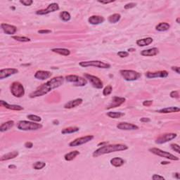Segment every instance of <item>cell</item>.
<instances>
[{"mask_svg": "<svg viewBox=\"0 0 180 180\" xmlns=\"http://www.w3.org/2000/svg\"><path fill=\"white\" fill-rule=\"evenodd\" d=\"M64 82V78L62 76H58L53 77L46 83L43 84L42 85L40 86L36 90L32 92L30 95V98H36V97H42L49 92H50L54 89L58 88L63 85Z\"/></svg>", "mask_w": 180, "mask_h": 180, "instance_id": "obj_1", "label": "cell"}, {"mask_svg": "<svg viewBox=\"0 0 180 180\" xmlns=\"http://www.w3.org/2000/svg\"><path fill=\"white\" fill-rule=\"evenodd\" d=\"M128 149V146L125 144H111V145H104L101 147L99 148L95 152L93 153L94 157L97 158L99 156H102L111 153L116 152V151H125Z\"/></svg>", "mask_w": 180, "mask_h": 180, "instance_id": "obj_2", "label": "cell"}, {"mask_svg": "<svg viewBox=\"0 0 180 180\" xmlns=\"http://www.w3.org/2000/svg\"><path fill=\"white\" fill-rule=\"evenodd\" d=\"M17 127L18 129H20V130L33 131L41 129L42 127V125L41 124L35 123L34 122L21 120L17 124Z\"/></svg>", "mask_w": 180, "mask_h": 180, "instance_id": "obj_3", "label": "cell"}, {"mask_svg": "<svg viewBox=\"0 0 180 180\" xmlns=\"http://www.w3.org/2000/svg\"><path fill=\"white\" fill-rule=\"evenodd\" d=\"M120 73L126 81H135L142 76L141 73L132 70H121Z\"/></svg>", "mask_w": 180, "mask_h": 180, "instance_id": "obj_4", "label": "cell"}, {"mask_svg": "<svg viewBox=\"0 0 180 180\" xmlns=\"http://www.w3.org/2000/svg\"><path fill=\"white\" fill-rule=\"evenodd\" d=\"M80 66L83 68L87 67H97L99 68L107 69L111 68V65L108 63H104L100 60H90V61H82L80 63Z\"/></svg>", "mask_w": 180, "mask_h": 180, "instance_id": "obj_5", "label": "cell"}, {"mask_svg": "<svg viewBox=\"0 0 180 180\" xmlns=\"http://www.w3.org/2000/svg\"><path fill=\"white\" fill-rule=\"evenodd\" d=\"M11 92L13 96L17 98H21V97H23L25 95V89L23 87V85L20 83L19 82H13L11 84Z\"/></svg>", "mask_w": 180, "mask_h": 180, "instance_id": "obj_6", "label": "cell"}, {"mask_svg": "<svg viewBox=\"0 0 180 180\" xmlns=\"http://www.w3.org/2000/svg\"><path fill=\"white\" fill-rule=\"evenodd\" d=\"M67 82H71L75 87H84L87 84V80L83 77L75 75H67L65 77Z\"/></svg>", "mask_w": 180, "mask_h": 180, "instance_id": "obj_7", "label": "cell"}, {"mask_svg": "<svg viewBox=\"0 0 180 180\" xmlns=\"http://www.w3.org/2000/svg\"><path fill=\"white\" fill-rule=\"evenodd\" d=\"M149 151H150L151 153H152V154H154V155H156V156H160V157L165 158L171 160V161H179V158L170 154V153L162 151L161 150V149H157V148H152V149H149Z\"/></svg>", "mask_w": 180, "mask_h": 180, "instance_id": "obj_8", "label": "cell"}, {"mask_svg": "<svg viewBox=\"0 0 180 180\" xmlns=\"http://www.w3.org/2000/svg\"><path fill=\"white\" fill-rule=\"evenodd\" d=\"M84 76L86 79L90 81L91 83V85H92V87H94L95 88L97 89H102L104 87L103 85V82L98 77H96L95 75H90V74H87L85 73L84 74Z\"/></svg>", "mask_w": 180, "mask_h": 180, "instance_id": "obj_9", "label": "cell"}, {"mask_svg": "<svg viewBox=\"0 0 180 180\" xmlns=\"http://www.w3.org/2000/svg\"><path fill=\"white\" fill-rule=\"evenodd\" d=\"M94 139V136L92 135H87L85 137H82L80 138L75 139V140L72 141L69 144V146L70 147H74V146H79L82 144H85L86 143L90 142Z\"/></svg>", "mask_w": 180, "mask_h": 180, "instance_id": "obj_10", "label": "cell"}, {"mask_svg": "<svg viewBox=\"0 0 180 180\" xmlns=\"http://www.w3.org/2000/svg\"><path fill=\"white\" fill-rule=\"evenodd\" d=\"M177 134L174 133H167V134H164L161 135L156 139V144H163L165 143L170 142V141L172 140L174 138L177 137Z\"/></svg>", "mask_w": 180, "mask_h": 180, "instance_id": "obj_11", "label": "cell"}, {"mask_svg": "<svg viewBox=\"0 0 180 180\" xmlns=\"http://www.w3.org/2000/svg\"><path fill=\"white\" fill-rule=\"evenodd\" d=\"M59 10V6L57 3H52V4H49L47 6L46 9H42L39 10V11H36V14L38 15H46L48 13L54 12V11Z\"/></svg>", "mask_w": 180, "mask_h": 180, "instance_id": "obj_12", "label": "cell"}, {"mask_svg": "<svg viewBox=\"0 0 180 180\" xmlns=\"http://www.w3.org/2000/svg\"><path fill=\"white\" fill-rule=\"evenodd\" d=\"M125 101H126L125 98H123V97H113L111 104L106 107V109H111L113 108L120 106H121L122 104H124V102H125Z\"/></svg>", "mask_w": 180, "mask_h": 180, "instance_id": "obj_13", "label": "cell"}, {"mask_svg": "<svg viewBox=\"0 0 180 180\" xmlns=\"http://www.w3.org/2000/svg\"><path fill=\"white\" fill-rule=\"evenodd\" d=\"M18 70L16 68H5L0 70V80L6 78V77L18 73Z\"/></svg>", "mask_w": 180, "mask_h": 180, "instance_id": "obj_14", "label": "cell"}, {"mask_svg": "<svg viewBox=\"0 0 180 180\" xmlns=\"http://www.w3.org/2000/svg\"><path fill=\"white\" fill-rule=\"evenodd\" d=\"M169 75L167 71L166 70H161V71L157 72H147L146 73V76L148 78H156V77H162L165 78L167 77Z\"/></svg>", "mask_w": 180, "mask_h": 180, "instance_id": "obj_15", "label": "cell"}, {"mask_svg": "<svg viewBox=\"0 0 180 180\" xmlns=\"http://www.w3.org/2000/svg\"><path fill=\"white\" fill-rule=\"evenodd\" d=\"M117 128L121 130H137L139 129V127L136 124L128 123V122H120L117 124Z\"/></svg>", "mask_w": 180, "mask_h": 180, "instance_id": "obj_16", "label": "cell"}, {"mask_svg": "<svg viewBox=\"0 0 180 180\" xmlns=\"http://www.w3.org/2000/svg\"><path fill=\"white\" fill-rule=\"evenodd\" d=\"M1 29L6 35H13L17 31V28L16 26L7 24V23H1Z\"/></svg>", "mask_w": 180, "mask_h": 180, "instance_id": "obj_17", "label": "cell"}, {"mask_svg": "<svg viewBox=\"0 0 180 180\" xmlns=\"http://www.w3.org/2000/svg\"><path fill=\"white\" fill-rule=\"evenodd\" d=\"M52 75V73L49 71H46V70H38L35 74V77L38 80H44L47 79L49 78Z\"/></svg>", "mask_w": 180, "mask_h": 180, "instance_id": "obj_18", "label": "cell"}, {"mask_svg": "<svg viewBox=\"0 0 180 180\" xmlns=\"http://www.w3.org/2000/svg\"><path fill=\"white\" fill-rule=\"evenodd\" d=\"M159 53V49L156 47H154L149 49L143 50L141 51V55L144 56H154Z\"/></svg>", "mask_w": 180, "mask_h": 180, "instance_id": "obj_19", "label": "cell"}, {"mask_svg": "<svg viewBox=\"0 0 180 180\" xmlns=\"http://www.w3.org/2000/svg\"><path fill=\"white\" fill-rule=\"evenodd\" d=\"M82 99H76L75 100L73 101H68V103H66L64 105V108L66 109H70L73 108L77 107L78 106H80V104H82Z\"/></svg>", "mask_w": 180, "mask_h": 180, "instance_id": "obj_20", "label": "cell"}, {"mask_svg": "<svg viewBox=\"0 0 180 180\" xmlns=\"http://www.w3.org/2000/svg\"><path fill=\"white\" fill-rule=\"evenodd\" d=\"M105 19L103 16H92L88 18V21L92 25H99L104 23Z\"/></svg>", "mask_w": 180, "mask_h": 180, "instance_id": "obj_21", "label": "cell"}, {"mask_svg": "<svg viewBox=\"0 0 180 180\" xmlns=\"http://www.w3.org/2000/svg\"><path fill=\"white\" fill-rule=\"evenodd\" d=\"M0 105L4 106L6 108L9 109V110H12V111H19L23 110V108L21 106L18 105H11V104H9L8 103H6V101H0Z\"/></svg>", "mask_w": 180, "mask_h": 180, "instance_id": "obj_22", "label": "cell"}, {"mask_svg": "<svg viewBox=\"0 0 180 180\" xmlns=\"http://www.w3.org/2000/svg\"><path fill=\"white\" fill-rule=\"evenodd\" d=\"M14 125V121L13 120H9L7 122H4L1 125L0 127V131L1 132H4L6 131L9 130L10 129H11Z\"/></svg>", "mask_w": 180, "mask_h": 180, "instance_id": "obj_23", "label": "cell"}, {"mask_svg": "<svg viewBox=\"0 0 180 180\" xmlns=\"http://www.w3.org/2000/svg\"><path fill=\"white\" fill-rule=\"evenodd\" d=\"M154 40L151 38H146L144 39H141L137 41V44L139 47H145L151 44L153 42Z\"/></svg>", "mask_w": 180, "mask_h": 180, "instance_id": "obj_24", "label": "cell"}, {"mask_svg": "<svg viewBox=\"0 0 180 180\" xmlns=\"http://www.w3.org/2000/svg\"><path fill=\"white\" fill-rule=\"evenodd\" d=\"M124 163V161L122 158H121L115 157L111 160V164L113 166L116 167H121V166L123 165Z\"/></svg>", "mask_w": 180, "mask_h": 180, "instance_id": "obj_25", "label": "cell"}, {"mask_svg": "<svg viewBox=\"0 0 180 180\" xmlns=\"http://www.w3.org/2000/svg\"><path fill=\"white\" fill-rule=\"evenodd\" d=\"M18 156V151H13V152H10L9 153V154H6L4 155V156L1 158L0 161H9V160L15 158L17 157Z\"/></svg>", "mask_w": 180, "mask_h": 180, "instance_id": "obj_26", "label": "cell"}, {"mask_svg": "<svg viewBox=\"0 0 180 180\" xmlns=\"http://www.w3.org/2000/svg\"><path fill=\"white\" fill-rule=\"evenodd\" d=\"M51 51L54 52V53L62 55V56H69L70 54V50L64 48H55V49H52Z\"/></svg>", "mask_w": 180, "mask_h": 180, "instance_id": "obj_27", "label": "cell"}, {"mask_svg": "<svg viewBox=\"0 0 180 180\" xmlns=\"http://www.w3.org/2000/svg\"><path fill=\"white\" fill-rule=\"evenodd\" d=\"M78 155H80V152L78 151H73L65 154L64 156V158L66 161H71L75 159Z\"/></svg>", "mask_w": 180, "mask_h": 180, "instance_id": "obj_28", "label": "cell"}, {"mask_svg": "<svg viewBox=\"0 0 180 180\" xmlns=\"http://www.w3.org/2000/svg\"><path fill=\"white\" fill-rule=\"evenodd\" d=\"M180 111V108L179 107H168L165 108L161 109L158 111L159 113H176L179 112Z\"/></svg>", "mask_w": 180, "mask_h": 180, "instance_id": "obj_29", "label": "cell"}, {"mask_svg": "<svg viewBox=\"0 0 180 180\" xmlns=\"http://www.w3.org/2000/svg\"><path fill=\"white\" fill-rule=\"evenodd\" d=\"M170 28V26L169 23H159L158 26H156V30L159 32H164V31H167V30H169Z\"/></svg>", "mask_w": 180, "mask_h": 180, "instance_id": "obj_30", "label": "cell"}, {"mask_svg": "<svg viewBox=\"0 0 180 180\" xmlns=\"http://www.w3.org/2000/svg\"><path fill=\"white\" fill-rule=\"evenodd\" d=\"M79 127H69L67 128H64L62 129L61 133L63 134H72V133L77 132L79 131Z\"/></svg>", "mask_w": 180, "mask_h": 180, "instance_id": "obj_31", "label": "cell"}, {"mask_svg": "<svg viewBox=\"0 0 180 180\" xmlns=\"http://www.w3.org/2000/svg\"><path fill=\"white\" fill-rule=\"evenodd\" d=\"M120 18H121L120 14H119V13H114V14L109 16L108 19V21L110 22L111 23H116L120 21Z\"/></svg>", "mask_w": 180, "mask_h": 180, "instance_id": "obj_32", "label": "cell"}, {"mask_svg": "<svg viewBox=\"0 0 180 180\" xmlns=\"http://www.w3.org/2000/svg\"><path fill=\"white\" fill-rule=\"evenodd\" d=\"M60 18L63 21H70V18H71V16H70V14L69 13L68 11H62V12L60 13L59 14Z\"/></svg>", "mask_w": 180, "mask_h": 180, "instance_id": "obj_33", "label": "cell"}, {"mask_svg": "<svg viewBox=\"0 0 180 180\" xmlns=\"http://www.w3.org/2000/svg\"><path fill=\"white\" fill-rule=\"evenodd\" d=\"M106 115L108 117H111V118H120L124 115V113L121 112H108L107 113Z\"/></svg>", "mask_w": 180, "mask_h": 180, "instance_id": "obj_34", "label": "cell"}, {"mask_svg": "<svg viewBox=\"0 0 180 180\" xmlns=\"http://www.w3.org/2000/svg\"><path fill=\"white\" fill-rule=\"evenodd\" d=\"M46 166V163L44 162H42V161H38V162L35 163L33 164V167L35 170H42L43 167Z\"/></svg>", "mask_w": 180, "mask_h": 180, "instance_id": "obj_35", "label": "cell"}, {"mask_svg": "<svg viewBox=\"0 0 180 180\" xmlns=\"http://www.w3.org/2000/svg\"><path fill=\"white\" fill-rule=\"evenodd\" d=\"M12 38L16 41L21 42H28L30 41V39L26 38V37H21V36H13Z\"/></svg>", "mask_w": 180, "mask_h": 180, "instance_id": "obj_36", "label": "cell"}, {"mask_svg": "<svg viewBox=\"0 0 180 180\" xmlns=\"http://www.w3.org/2000/svg\"><path fill=\"white\" fill-rule=\"evenodd\" d=\"M27 117H28L29 120L33 121V122H40V121L42 120V118L40 116L35 115H27Z\"/></svg>", "mask_w": 180, "mask_h": 180, "instance_id": "obj_37", "label": "cell"}, {"mask_svg": "<svg viewBox=\"0 0 180 180\" xmlns=\"http://www.w3.org/2000/svg\"><path fill=\"white\" fill-rule=\"evenodd\" d=\"M112 91H113V88H112L111 86L108 85L107 87H106L104 89L103 95L104 96H108V95H111V92H112Z\"/></svg>", "mask_w": 180, "mask_h": 180, "instance_id": "obj_38", "label": "cell"}, {"mask_svg": "<svg viewBox=\"0 0 180 180\" xmlns=\"http://www.w3.org/2000/svg\"><path fill=\"white\" fill-rule=\"evenodd\" d=\"M171 149H172L173 151H174L175 152L177 153V154H180V151H179V146L177 144H172L171 145Z\"/></svg>", "mask_w": 180, "mask_h": 180, "instance_id": "obj_39", "label": "cell"}, {"mask_svg": "<svg viewBox=\"0 0 180 180\" xmlns=\"http://www.w3.org/2000/svg\"><path fill=\"white\" fill-rule=\"evenodd\" d=\"M20 3H21V4L24 5V6H28L33 4V1H32V0H21Z\"/></svg>", "mask_w": 180, "mask_h": 180, "instance_id": "obj_40", "label": "cell"}, {"mask_svg": "<svg viewBox=\"0 0 180 180\" xmlns=\"http://www.w3.org/2000/svg\"><path fill=\"white\" fill-rule=\"evenodd\" d=\"M137 6V4L136 3L134 2H131V3H128V4H127L124 6V9H132V8L135 7V6Z\"/></svg>", "mask_w": 180, "mask_h": 180, "instance_id": "obj_41", "label": "cell"}, {"mask_svg": "<svg viewBox=\"0 0 180 180\" xmlns=\"http://www.w3.org/2000/svg\"><path fill=\"white\" fill-rule=\"evenodd\" d=\"M171 98H174V99H178L179 97V92L178 91H172V92H171L170 95Z\"/></svg>", "mask_w": 180, "mask_h": 180, "instance_id": "obj_42", "label": "cell"}, {"mask_svg": "<svg viewBox=\"0 0 180 180\" xmlns=\"http://www.w3.org/2000/svg\"><path fill=\"white\" fill-rule=\"evenodd\" d=\"M117 56H120V58H125V57L129 56V53L127 51H119L117 52Z\"/></svg>", "mask_w": 180, "mask_h": 180, "instance_id": "obj_43", "label": "cell"}, {"mask_svg": "<svg viewBox=\"0 0 180 180\" xmlns=\"http://www.w3.org/2000/svg\"><path fill=\"white\" fill-rule=\"evenodd\" d=\"M152 179L154 180H158V179H161V180H164L165 178L162 176L158 175V174H154L152 177Z\"/></svg>", "mask_w": 180, "mask_h": 180, "instance_id": "obj_44", "label": "cell"}, {"mask_svg": "<svg viewBox=\"0 0 180 180\" xmlns=\"http://www.w3.org/2000/svg\"><path fill=\"white\" fill-rule=\"evenodd\" d=\"M153 104V101H145L143 102V105L144 106H150Z\"/></svg>", "mask_w": 180, "mask_h": 180, "instance_id": "obj_45", "label": "cell"}, {"mask_svg": "<svg viewBox=\"0 0 180 180\" xmlns=\"http://www.w3.org/2000/svg\"><path fill=\"white\" fill-rule=\"evenodd\" d=\"M50 33H51V30H42L38 31V33H40V34H48Z\"/></svg>", "mask_w": 180, "mask_h": 180, "instance_id": "obj_46", "label": "cell"}, {"mask_svg": "<svg viewBox=\"0 0 180 180\" xmlns=\"http://www.w3.org/2000/svg\"><path fill=\"white\" fill-rule=\"evenodd\" d=\"M33 144L32 142H26V144H25V147L27 148V149H31V148H33Z\"/></svg>", "mask_w": 180, "mask_h": 180, "instance_id": "obj_47", "label": "cell"}, {"mask_svg": "<svg viewBox=\"0 0 180 180\" xmlns=\"http://www.w3.org/2000/svg\"><path fill=\"white\" fill-rule=\"evenodd\" d=\"M172 70H173V71L176 72L177 74H179L180 73V71H179V67L178 66H172Z\"/></svg>", "mask_w": 180, "mask_h": 180, "instance_id": "obj_48", "label": "cell"}, {"mask_svg": "<svg viewBox=\"0 0 180 180\" xmlns=\"http://www.w3.org/2000/svg\"><path fill=\"white\" fill-rule=\"evenodd\" d=\"M140 121L142 122H149L151 121V119L149 117H142L140 119Z\"/></svg>", "mask_w": 180, "mask_h": 180, "instance_id": "obj_49", "label": "cell"}, {"mask_svg": "<svg viewBox=\"0 0 180 180\" xmlns=\"http://www.w3.org/2000/svg\"><path fill=\"white\" fill-rule=\"evenodd\" d=\"M98 2L99 3H101V4H110V3H112V2H114V0H111V1H98Z\"/></svg>", "mask_w": 180, "mask_h": 180, "instance_id": "obj_50", "label": "cell"}, {"mask_svg": "<svg viewBox=\"0 0 180 180\" xmlns=\"http://www.w3.org/2000/svg\"><path fill=\"white\" fill-rule=\"evenodd\" d=\"M108 144V142H101V143H99V144H98V146H104L105 145V144Z\"/></svg>", "mask_w": 180, "mask_h": 180, "instance_id": "obj_51", "label": "cell"}, {"mask_svg": "<svg viewBox=\"0 0 180 180\" xmlns=\"http://www.w3.org/2000/svg\"><path fill=\"white\" fill-rule=\"evenodd\" d=\"M174 177H175L177 178V179H179V174L178 172H177V173H175V174H174Z\"/></svg>", "mask_w": 180, "mask_h": 180, "instance_id": "obj_52", "label": "cell"}, {"mask_svg": "<svg viewBox=\"0 0 180 180\" xmlns=\"http://www.w3.org/2000/svg\"><path fill=\"white\" fill-rule=\"evenodd\" d=\"M169 162H165V161H162V162H161V165H167V164H169Z\"/></svg>", "mask_w": 180, "mask_h": 180, "instance_id": "obj_53", "label": "cell"}, {"mask_svg": "<svg viewBox=\"0 0 180 180\" xmlns=\"http://www.w3.org/2000/svg\"><path fill=\"white\" fill-rule=\"evenodd\" d=\"M9 168H16V166L13 165H9Z\"/></svg>", "mask_w": 180, "mask_h": 180, "instance_id": "obj_54", "label": "cell"}, {"mask_svg": "<svg viewBox=\"0 0 180 180\" xmlns=\"http://www.w3.org/2000/svg\"><path fill=\"white\" fill-rule=\"evenodd\" d=\"M135 51V49H128L129 52V51Z\"/></svg>", "mask_w": 180, "mask_h": 180, "instance_id": "obj_55", "label": "cell"}, {"mask_svg": "<svg viewBox=\"0 0 180 180\" xmlns=\"http://www.w3.org/2000/svg\"><path fill=\"white\" fill-rule=\"evenodd\" d=\"M53 122H54V123H56V124H58V120H54Z\"/></svg>", "mask_w": 180, "mask_h": 180, "instance_id": "obj_56", "label": "cell"}, {"mask_svg": "<svg viewBox=\"0 0 180 180\" xmlns=\"http://www.w3.org/2000/svg\"><path fill=\"white\" fill-rule=\"evenodd\" d=\"M177 23H179V18H178L177 19Z\"/></svg>", "mask_w": 180, "mask_h": 180, "instance_id": "obj_57", "label": "cell"}]
</instances>
